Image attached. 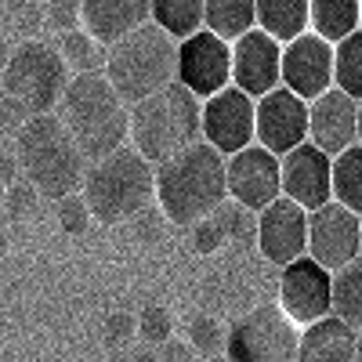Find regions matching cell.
<instances>
[{"mask_svg": "<svg viewBox=\"0 0 362 362\" xmlns=\"http://www.w3.org/2000/svg\"><path fill=\"white\" fill-rule=\"evenodd\" d=\"M134 334L141 337V344L160 348L167 337H174V319L163 305H145L134 319Z\"/></svg>", "mask_w": 362, "mask_h": 362, "instance_id": "1f68e13d", "label": "cell"}, {"mask_svg": "<svg viewBox=\"0 0 362 362\" xmlns=\"http://www.w3.org/2000/svg\"><path fill=\"white\" fill-rule=\"evenodd\" d=\"M334 87L351 98H362V29L334 44Z\"/></svg>", "mask_w": 362, "mask_h": 362, "instance_id": "83f0119b", "label": "cell"}, {"mask_svg": "<svg viewBox=\"0 0 362 362\" xmlns=\"http://www.w3.org/2000/svg\"><path fill=\"white\" fill-rule=\"evenodd\" d=\"M102 334H105V341H109L112 348H124V344L134 337V319H131L127 312H112V315L102 322Z\"/></svg>", "mask_w": 362, "mask_h": 362, "instance_id": "8d00e7d4", "label": "cell"}, {"mask_svg": "<svg viewBox=\"0 0 362 362\" xmlns=\"http://www.w3.org/2000/svg\"><path fill=\"white\" fill-rule=\"evenodd\" d=\"M15 163L18 174L44 199H62L80 189L87 160L73 134L54 112H37L15 131Z\"/></svg>", "mask_w": 362, "mask_h": 362, "instance_id": "3957f363", "label": "cell"}, {"mask_svg": "<svg viewBox=\"0 0 362 362\" xmlns=\"http://www.w3.org/2000/svg\"><path fill=\"white\" fill-rule=\"evenodd\" d=\"M148 22H156L174 40L203 29V0H148Z\"/></svg>", "mask_w": 362, "mask_h": 362, "instance_id": "4316f807", "label": "cell"}, {"mask_svg": "<svg viewBox=\"0 0 362 362\" xmlns=\"http://www.w3.org/2000/svg\"><path fill=\"white\" fill-rule=\"evenodd\" d=\"M210 218L218 221V228H221V235L228 239V243H254V228H257V214H254V210L239 206L232 199H221Z\"/></svg>", "mask_w": 362, "mask_h": 362, "instance_id": "f546056e", "label": "cell"}, {"mask_svg": "<svg viewBox=\"0 0 362 362\" xmlns=\"http://www.w3.org/2000/svg\"><path fill=\"white\" fill-rule=\"evenodd\" d=\"M131 362H156V348H148V344H141L134 355H131Z\"/></svg>", "mask_w": 362, "mask_h": 362, "instance_id": "60d3db41", "label": "cell"}, {"mask_svg": "<svg viewBox=\"0 0 362 362\" xmlns=\"http://www.w3.org/2000/svg\"><path fill=\"white\" fill-rule=\"evenodd\" d=\"M206 362H228V358H225V355H210Z\"/></svg>", "mask_w": 362, "mask_h": 362, "instance_id": "ee69618b", "label": "cell"}, {"mask_svg": "<svg viewBox=\"0 0 362 362\" xmlns=\"http://www.w3.org/2000/svg\"><path fill=\"white\" fill-rule=\"evenodd\" d=\"M80 196L95 221L124 225L138 210L153 206V163L134 145H119L109 156L87 163Z\"/></svg>", "mask_w": 362, "mask_h": 362, "instance_id": "277c9868", "label": "cell"}, {"mask_svg": "<svg viewBox=\"0 0 362 362\" xmlns=\"http://www.w3.org/2000/svg\"><path fill=\"white\" fill-rule=\"evenodd\" d=\"M148 22V0H80V29L102 47Z\"/></svg>", "mask_w": 362, "mask_h": 362, "instance_id": "44dd1931", "label": "cell"}, {"mask_svg": "<svg viewBox=\"0 0 362 362\" xmlns=\"http://www.w3.org/2000/svg\"><path fill=\"white\" fill-rule=\"evenodd\" d=\"M279 51H283V44L261 33L257 25L247 29L243 37H235L228 44V54H232L228 83L250 98H261L264 90L279 87Z\"/></svg>", "mask_w": 362, "mask_h": 362, "instance_id": "ac0fdd59", "label": "cell"}, {"mask_svg": "<svg viewBox=\"0 0 362 362\" xmlns=\"http://www.w3.org/2000/svg\"><path fill=\"white\" fill-rule=\"evenodd\" d=\"M225 322L218 319V315H196L192 322H189V348L192 351H199V355H221V348H225Z\"/></svg>", "mask_w": 362, "mask_h": 362, "instance_id": "4dcf8cb0", "label": "cell"}, {"mask_svg": "<svg viewBox=\"0 0 362 362\" xmlns=\"http://www.w3.org/2000/svg\"><path fill=\"white\" fill-rule=\"evenodd\" d=\"M4 192H8V196H4V203H8V214H11L15 221L29 218V214L37 210V203H40V192H37L33 185H29L25 177H15Z\"/></svg>", "mask_w": 362, "mask_h": 362, "instance_id": "836d02e7", "label": "cell"}, {"mask_svg": "<svg viewBox=\"0 0 362 362\" xmlns=\"http://www.w3.org/2000/svg\"><path fill=\"white\" fill-rule=\"evenodd\" d=\"M25 119H29V112H25V105H22L18 98L0 95V124L11 127V131H18V127L25 124Z\"/></svg>", "mask_w": 362, "mask_h": 362, "instance_id": "74e56055", "label": "cell"}, {"mask_svg": "<svg viewBox=\"0 0 362 362\" xmlns=\"http://www.w3.org/2000/svg\"><path fill=\"white\" fill-rule=\"evenodd\" d=\"M279 87L293 90L305 102L334 87V44L315 37L312 29L286 40L279 51Z\"/></svg>", "mask_w": 362, "mask_h": 362, "instance_id": "7c38bea8", "label": "cell"}, {"mask_svg": "<svg viewBox=\"0 0 362 362\" xmlns=\"http://www.w3.org/2000/svg\"><path fill=\"white\" fill-rule=\"evenodd\" d=\"M127 138L148 163L167 160L199 138V98L185 83L170 80L127 105Z\"/></svg>", "mask_w": 362, "mask_h": 362, "instance_id": "5b68a950", "label": "cell"}, {"mask_svg": "<svg viewBox=\"0 0 362 362\" xmlns=\"http://www.w3.org/2000/svg\"><path fill=\"white\" fill-rule=\"evenodd\" d=\"M305 254L326 272L344 268L362 254V218L337 199H326L322 206L308 210Z\"/></svg>", "mask_w": 362, "mask_h": 362, "instance_id": "9c48e42d", "label": "cell"}, {"mask_svg": "<svg viewBox=\"0 0 362 362\" xmlns=\"http://www.w3.org/2000/svg\"><path fill=\"white\" fill-rule=\"evenodd\" d=\"M254 25L286 44L308 29V0H254Z\"/></svg>", "mask_w": 362, "mask_h": 362, "instance_id": "7402d4cb", "label": "cell"}, {"mask_svg": "<svg viewBox=\"0 0 362 362\" xmlns=\"http://www.w3.org/2000/svg\"><path fill=\"white\" fill-rule=\"evenodd\" d=\"M308 134V102L286 87H272L254 98V141L272 156L290 153Z\"/></svg>", "mask_w": 362, "mask_h": 362, "instance_id": "8fae6325", "label": "cell"}, {"mask_svg": "<svg viewBox=\"0 0 362 362\" xmlns=\"http://www.w3.org/2000/svg\"><path fill=\"white\" fill-rule=\"evenodd\" d=\"M199 138L214 145L221 156L254 141V98L239 87H221L199 102Z\"/></svg>", "mask_w": 362, "mask_h": 362, "instance_id": "30bf717a", "label": "cell"}, {"mask_svg": "<svg viewBox=\"0 0 362 362\" xmlns=\"http://www.w3.org/2000/svg\"><path fill=\"white\" fill-rule=\"evenodd\" d=\"M185 232L192 235V247H196L199 254H214V250H218V247L225 243V235H221L218 221L210 218V214H206V218H199L196 225H189Z\"/></svg>", "mask_w": 362, "mask_h": 362, "instance_id": "e575fe53", "label": "cell"}, {"mask_svg": "<svg viewBox=\"0 0 362 362\" xmlns=\"http://www.w3.org/2000/svg\"><path fill=\"white\" fill-rule=\"evenodd\" d=\"M4 254H8V232L0 228V257H4Z\"/></svg>", "mask_w": 362, "mask_h": 362, "instance_id": "7bdbcfd3", "label": "cell"}, {"mask_svg": "<svg viewBox=\"0 0 362 362\" xmlns=\"http://www.w3.org/2000/svg\"><path fill=\"white\" fill-rule=\"evenodd\" d=\"M329 199L362 214V145H348L344 153L329 156Z\"/></svg>", "mask_w": 362, "mask_h": 362, "instance_id": "d4e9b609", "label": "cell"}, {"mask_svg": "<svg viewBox=\"0 0 362 362\" xmlns=\"http://www.w3.org/2000/svg\"><path fill=\"white\" fill-rule=\"evenodd\" d=\"M8 54H11V47H8L4 40H0V69H4V66H8Z\"/></svg>", "mask_w": 362, "mask_h": 362, "instance_id": "b9f144b4", "label": "cell"}, {"mask_svg": "<svg viewBox=\"0 0 362 362\" xmlns=\"http://www.w3.org/2000/svg\"><path fill=\"white\" fill-rule=\"evenodd\" d=\"M297 334L300 329L283 315V308L268 300L228 326L221 355L228 362H293Z\"/></svg>", "mask_w": 362, "mask_h": 362, "instance_id": "ba28073f", "label": "cell"}, {"mask_svg": "<svg viewBox=\"0 0 362 362\" xmlns=\"http://www.w3.org/2000/svg\"><path fill=\"white\" fill-rule=\"evenodd\" d=\"M0 73H4V95L18 98L29 116L51 112L69 83L62 54L44 40H22L18 47H11L8 66Z\"/></svg>", "mask_w": 362, "mask_h": 362, "instance_id": "52a82bcc", "label": "cell"}, {"mask_svg": "<svg viewBox=\"0 0 362 362\" xmlns=\"http://www.w3.org/2000/svg\"><path fill=\"white\" fill-rule=\"evenodd\" d=\"M305 232H308V210H300L293 199L276 196L257 210V228H254V243L257 254L268 264H290L293 257L305 254Z\"/></svg>", "mask_w": 362, "mask_h": 362, "instance_id": "e0dca14e", "label": "cell"}, {"mask_svg": "<svg viewBox=\"0 0 362 362\" xmlns=\"http://www.w3.org/2000/svg\"><path fill=\"white\" fill-rule=\"evenodd\" d=\"M156 362H192V348H189L185 341L167 337V341L156 348Z\"/></svg>", "mask_w": 362, "mask_h": 362, "instance_id": "f35d334b", "label": "cell"}, {"mask_svg": "<svg viewBox=\"0 0 362 362\" xmlns=\"http://www.w3.org/2000/svg\"><path fill=\"white\" fill-rule=\"evenodd\" d=\"M362 22V0H308V29L326 44L355 33Z\"/></svg>", "mask_w": 362, "mask_h": 362, "instance_id": "603a6c76", "label": "cell"}, {"mask_svg": "<svg viewBox=\"0 0 362 362\" xmlns=\"http://www.w3.org/2000/svg\"><path fill=\"white\" fill-rule=\"evenodd\" d=\"M362 134V119H358V98L344 95L341 87H326L322 95L308 102V134L319 153L337 156L348 145H358Z\"/></svg>", "mask_w": 362, "mask_h": 362, "instance_id": "9a60e30c", "label": "cell"}, {"mask_svg": "<svg viewBox=\"0 0 362 362\" xmlns=\"http://www.w3.org/2000/svg\"><path fill=\"white\" fill-rule=\"evenodd\" d=\"M279 196L293 199L300 210H315L329 199V156L312 141L293 145L279 156Z\"/></svg>", "mask_w": 362, "mask_h": 362, "instance_id": "d6986e66", "label": "cell"}, {"mask_svg": "<svg viewBox=\"0 0 362 362\" xmlns=\"http://www.w3.org/2000/svg\"><path fill=\"white\" fill-rule=\"evenodd\" d=\"M228 73H232V54H228V40L214 37L210 29H196L185 40H177V73L174 80L185 83L192 95L203 102L214 90L228 87Z\"/></svg>", "mask_w": 362, "mask_h": 362, "instance_id": "4fadbf2b", "label": "cell"}, {"mask_svg": "<svg viewBox=\"0 0 362 362\" xmlns=\"http://www.w3.org/2000/svg\"><path fill=\"white\" fill-rule=\"evenodd\" d=\"M279 308L297 329L329 315V272L322 264H315L308 254H300L290 264H283Z\"/></svg>", "mask_w": 362, "mask_h": 362, "instance_id": "2e32d148", "label": "cell"}, {"mask_svg": "<svg viewBox=\"0 0 362 362\" xmlns=\"http://www.w3.org/2000/svg\"><path fill=\"white\" fill-rule=\"evenodd\" d=\"M15 177H18V163H15V153H8V148H0V189H8Z\"/></svg>", "mask_w": 362, "mask_h": 362, "instance_id": "ab89813d", "label": "cell"}, {"mask_svg": "<svg viewBox=\"0 0 362 362\" xmlns=\"http://www.w3.org/2000/svg\"><path fill=\"white\" fill-rule=\"evenodd\" d=\"M225 192L232 203L257 210L279 196V156H272L257 141L225 156Z\"/></svg>", "mask_w": 362, "mask_h": 362, "instance_id": "5bb4252c", "label": "cell"}, {"mask_svg": "<svg viewBox=\"0 0 362 362\" xmlns=\"http://www.w3.org/2000/svg\"><path fill=\"white\" fill-rule=\"evenodd\" d=\"M105 80L124 105H134L138 98L167 87L177 73V40L156 22H141L127 37H119L105 47Z\"/></svg>", "mask_w": 362, "mask_h": 362, "instance_id": "8992f818", "label": "cell"}, {"mask_svg": "<svg viewBox=\"0 0 362 362\" xmlns=\"http://www.w3.org/2000/svg\"><path fill=\"white\" fill-rule=\"evenodd\" d=\"M221 199H228L225 156L203 138L153 163V203H160V214L170 225L189 228L199 218L214 214Z\"/></svg>", "mask_w": 362, "mask_h": 362, "instance_id": "6da1fadb", "label": "cell"}, {"mask_svg": "<svg viewBox=\"0 0 362 362\" xmlns=\"http://www.w3.org/2000/svg\"><path fill=\"white\" fill-rule=\"evenodd\" d=\"M329 315L351 326L355 334L362 329V261L358 257L337 272H329Z\"/></svg>", "mask_w": 362, "mask_h": 362, "instance_id": "cb8c5ba5", "label": "cell"}, {"mask_svg": "<svg viewBox=\"0 0 362 362\" xmlns=\"http://www.w3.org/2000/svg\"><path fill=\"white\" fill-rule=\"evenodd\" d=\"M358 358V334L334 315H322L300 326L293 362H355Z\"/></svg>", "mask_w": 362, "mask_h": 362, "instance_id": "ffe728a7", "label": "cell"}, {"mask_svg": "<svg viewBox=\"0 0 362 362\" xmlns=\"http://www.w3.org/2000/svg\"><path fill=\"white\" fill-rule=\"evenodd\" d=\"M54 109H58L54 116L66 124V131L73 134L87 163H95L109 156L112 148L127 145V105L112 90L102 69L73 73Z\"/></svg>", "mask_w": 362, "mask_h": 362, "instance_id": "7a4b0ae2", "label": "cell"}, {"mask_svg": "<svg viewBox=\"0 0 362 362\" xmlns=\"http://www.w3.org/2000/svg\"><path fill=\"white\" fill-rule=\"evenodd\" d=\"M58 54H62V62H66L69 73H95V69H102V62H105V47L90 37V33H83L80 25L69 29V33H62Z\"/></svg>", "mask_w": 362, "mask_h": 362, "instance_id": "f1b7e54d", "label": "cell"}, {"mask_svg": "<svg viewBox=\"0 0 362 362\" xmlns=\"http://www.w3.org/2000/svg\"><path fill=\"white\" fill-rule=\"evenodd\" d=\"M47 22L54 29H62V33L76 29L80 25V0H47Z\"/></svg>", "mask_w": 362, "mask_h": 362, "instance_id": "d590c367", "label": "cell"}, {"mask_svg": "<svg viewBox=\"0 0 362 362\" xmlns=\"http://www.w3.org/2000/svg\"><path fill=\"white\" fill-rule=\"evenodd\" d=\"M203 29L232 44L254 29V0H203Z\"/></svg>", "mask_w": 362, "mask_h": 362, "instance_id": "484cf974", "label": "cell"}, {"mask_svg": "<svg viewBox=\"0 0 362 362\" xmlns=\"http://www.w3.org/2000/svg\"><path fill=\"white\" fill-rule=\"evenodd\" d=\"M54 203H58V225H62L66 235H83V232L90 228V221H95L80 192H69V196L54 199Z\"/></svg>", "mask_w": 362, "mask_h": 362, "instance_id": "d6a6232c", "label": "cell"}]
</instances>
